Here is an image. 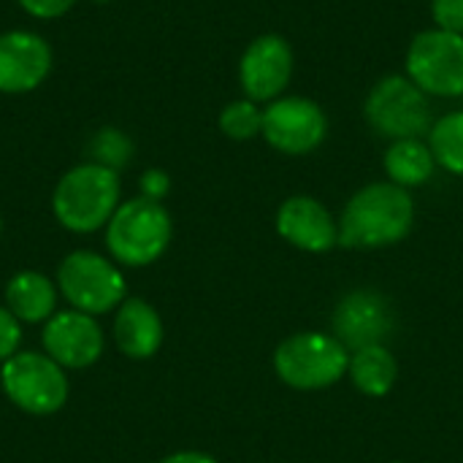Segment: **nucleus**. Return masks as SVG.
<instances>
[{
  "label": "nucleus",
  "mask_w": 463,
  "mask_h": 463,
  "mask_svg": "<svg viewBox=\"0 0 463 463\" xmlns=\"http://www.w3.org/2000/svg\"><path fill=\"white\" fill-rule=\"evenodd\" d=\"M407 76L426 95H463V35L439 27L415 35L407 52Z\"/></svg>",
  "instance_id": "nucleus-8"
},
{
  "label": "nucleus",
  "mask_w": 463,
  "mask_h": 463,
  "mask_svg": "<svg viewBox=\"0 0 463 463\" xmlns=\"http://www.w3.org/2000/svg\"><path fill=\"white\" fill-rule=\"evenodd\" d=\"M0 231H3V220H0Z\"/></svg>",
  "instance_id": "nucleus-28"
},
{
  "label": "nucleus",
  "mask_w": 463,
  "mask_h": 463,
  "mask_svg": "<svg viewBox=\"0 0 463 463\" xmlns=\"http://www.w3.org/2000/svg\"><path fill=\"white\" fill-rule=\"evenodd\" d=\"M431 14L439 30L463 35V0H431Z\"/></svg>",
  "instance_id": "nucleus-22"
},
{
  "label": "nucleus",
  "mask_w": 463,
  "mask_h": 463,
  "mask_svg": "<svg viewBox=\"0 0 463 463\" xmlns=\"http://www.w3.org/2000/svg\"><path fill=\"white\" fill-rule=\"evenodd\" d=\"M160 463H217V458L206 456V453H195V450H184V453H174Z\"/></svg>",
  "instance_id": "nucleus-26"
},
{
  "label": "nucleus",
  "mask_w": 463,
  "mask_h": 463,
  "mask_svg": "<svg viewBox=\"0 0 463 463\" xmlns=\"http://www.w3.org/2000/svg\"><path fill=\"white\" fill-rule=\"evenodd\" d=\"M220 130L233 141L255 138L258 133H263V111L250 98L233 100L220 111Z\"/></svg>",
  "instance_id": "nucleus-20"
},
{
  "label": "nucleus",
  "mask_w": 463,
  "mask_h": 463,
  "mask_svg": "<svg viewBox=\"0 0 463 463\" xmlns=\"http://www.w3.org/2000/svg\"><path fill=\"white\" fill-rule=\"evenodd\" d=\"M52 71V46L33 30L0 35V92L24 95L38 90Z\"/></svg>",
  "instance_id": "nucleus-12"
},
{
  "label": "nucleus",
  "mask_w": 463,
  "mask_h": 463,
  "mask_svg": "<svg viewBox=\"0 0 463 463\" xmlns=\"http://www.w3.org/2000/svg\"><path fill=\"white\" fill-rule=\"evenodd\" d=\"M43 350L62 369L92 366L103 355V331L92 315L68 309L54 312L43 326Z\"/></svg>",
  "instance_id": "nucleus-13"
},
{
  "label": "nucleus",
  "mask_w": 463,
  "mask_h": 463,
  "mask_svg": "<svg viewBox=\"0 0 463 463\" xmlns=\"http://www.w3.org/2000/svg\"><path fill=\"white\" fill-rule=\"evenodd\" d=\"M437 168L434 152L420 138H399L385 152V174L393 184L410 190L431 179Z\"/></svg>",
  "instance_id": "nucleus-18"
},
{
  "label": "nucleus",
  "mask_w": 463,
  "mask_h": 463,
  "mask_svg": "<svg viewBox=\"0 0 463 463\" xmlns=\"http://www.w3.org/2000/svg\"><path fill=\"white\" fill-rule=\"evenodd\" d=\"M364 111L369 125L393 141L420 138L431 128V106L426 92L410 76L399 73L374 84Z\"/></svg>",
  "instance_id": "nucleus-6"
},
{
  "label": "nucleus",
  "mask_w": 463,
  "mask_h": 463,
  "mask_svg": "<svg viewBox=\"0 0 463 463\" xmlns=\"http://www.w3.org/2000/svg\"><path fill=\"white\" fill-rule=\"evenodd\" d=\"M141 195L149 201H163L171 190V176L163 168H149L141 174Z\"/></svg>",
  "instance_id": "nucleus-25"
},
{
  "label": "nucleus",
  "mask_w": 463,
  "mask_h": 463,
  "mask_svg": "<svg viewBox=\"0 0 463 463\" xmlns=\"http://www.w3.org/2000/svg\"><path fill=\"white\" fill-rule=\"evenodd\" d=\"M114 339L122 355L133 361H146L163 345V320L152 304L141 298H125L117 309Z\"/></svg>",
  "instance_id": "nucleus-15"
},
{
  "label": "nucleus",
  "mask_w": 463,
  "mask_h": 463,
  "mask_svg": "<svg viewBox=\"0 0 463 463\" xmlns=\"http://www.w3.org/2000/svg\"><path fill=\"white\" fill-rule=\"evenodd\" d=\"M415 225L412 195L393 182L358 190L339 217V244L347 250H380L410 236Z\"/></svg>",
  "instance_id": "nucleus-1"
},
{
  "label": "nucleus",
  "mask_w": 463,
  "mask_h": 463,
  "mask_svg": "<svg viewBox=\"0 0 463 463\" xmlns=\"http://www.w3.org/2000/svg\"><path fill=\"white\" fill-rule=\"evenodd\" d=\"M5 304L19 323H41L54 315L57 288L38 271H19L5 288Z\"/></svg>",
  "instance_id": "nucleus-16"
},
{
  "label": "nucleus",
  "mask_w": 463,
  "mask_h": 463,
  "mask_svg": "<svg viewBox=\"0 0 463 463\" xmlns=\"http://www.w3.org/2000/svg\"><path fill=\"white\" fill-rule=\"evenodd\" d=\"M328 133L326 111L309 98H279L263 111V138L285 155L315 152Z\"/></svg>",
  "instance_id": "nucleus-9"
},
{
  "label": "nucleus",
  "mask_w": 463,
  "mask_h": 463,
  "mask_svg": "<svg viewBox=\"0 0 463 463\" xmlns=\"http://www.w3.org/2000/svg\"><path fill=\"white\" fill-rule=\"evenodd\" d=\"M19 8L35 19H60L73 8L76 0H16Z\"/></svg>",
  "instance_id": "nucleus-24"
},
{
  "label": "nucleus",
  "mask_w": 463,
  "mask_h": 463,
  "mask_svg": "<svg viewBox=\"0 0 463 463\" xmlns=\"http://www.w3.org/2000/svg\"><path fill=\"white\" fill-rule=\"evenodd\" d=\"M293 76V49L282 35H258L241 54L239 81L250 100H277Z\"/></svg>",
  "instance_id": "nucleus-10"
},
{
  "label": "nucleus",
  "mask_w": 463,
  "mask_h": 463,
  "mask_svg": "<svg viewBox=\"0 0 463 463\" xmlns=\"http://www.w3.org/2000/svg\"><path fill=\"white\" fill-rule=\"evenodd\" d=\"M429 146L437 165L463 176V111H450L431 128Z\"/></svg>",
  "instance_id": "nucleus-19"
},
{
  "label": "nucleus",
  "mask_w": 463,
  "mask_h": 463,
  "mask_svg": "<svg viewBox=\"0 0 463 463\" xmlns=\"http://www.w3.org/2000/svg\"><path fill=\"white\" fill-rule=\"evenodd\" d=\"M22 342V326L14 317V312L5 307H0V361H8L11 355H16Z\"/></svg>",
  "instance_id": "nucleus-23"
},
{
  "label": "nucleus",
  "mask_w": 463,
  "mask_h": 463,
  "mask_svg": "<svg viewBox=\"0 0 463 463\" xmlns=\"http://www.w3.org/2000/svg\"><path fill=\"white\" fill-rule=\"evenodd\" d=\"M277 233L288 244L312 255H323L339 244V222L320 201L309 195H293L279 206Z\"/></svg>",
  "instance_id": "nucleus-14"
},
{
  "label": "nucleus",
  "mask_w": 463,
  "mask_h": 463,
  "mask_svg": "<svg viewBox=\"0 0 463 463\" xmlns=\"http://www.w3.org/2000/svg\"><path fill=\"white\" fill-rule=\"evenodd\" d=\"M90 3H111V0H90Z\"/></svg>",
  "instance_id": "nucleus-27"
},
{
  "label": "nucleus",
  "mask_w": 463,
  "mask_h": 463,
  "mask_svg": "<svg viewBox=\"0 0 463 463\" xmlns=\"http://www.w3.org/2000/svg\"><path fill=\"white\" fill-rule=\"evenodd\" d=\"M119 190L122 184L117 171L98 163H81L57 182L52 193V212L65 231L95 233L114 217Z\"/></svg>",
  "instance_id": "nucleus-2"
},
{
  "label": "nucleus",
  "mask_w": 463,
  "mask_h": 463,
  "mask_svg": "<svg viewBox=\"0 0 463 463\" xmlns=\"http://www.w3.org/2000/svg\"><path fill=\"white\" fill-rule=\"evenodd\" d=\"M347 377L364 396L383 399L393 391L399 380V364L385 345L364 347V350L350 353Z\"/></svg>",
  "instance_id": "nucleus-17"
},
{
  "label": "nucleus",
  "mask_w": 463,
  "mask_h": 463,
  "mask_svg": "<svg viewBox=\"0 0 463 463\" xmlns=\"http://www.w3.org/2000/svg\"><path fill=\"white\" fill-rule=\"evenodd\" d=\"M90 163L106 165L119 174L133 157V141L119 128H100L90 141Z\"/></svg>",
  "instance_id": "nucleus-21"
},
{
  "label": "nucleus",
  "mask_w": 463,
  "mask_h": 463,
  "mask_svg": "<svg viewBox=\"0 0 463 463\" xmlns=\"http://www.w3.org/2000/svg\"><path fill=\"white\" fill-rule=\"evenodd\" d=\"M350 350L323 331H301L288 336L274 353L277 377L296 391H323L347 377Z\"/></svg>",
  "instance_id": "nucleus-4"
},
{
  "label": "nucleus",
  "mask_w": 463,
  "mask_h": 463,
  "mask_svg": "<svg viewBox=\"0 0 463 463\" xmlns=\"http://www.w3.org/2000/svg\"><path fill=\"white\" fill-rule=\"evenodd\" d=\"M171 236V214L160 201H149L144 195L119 203L106 225V247L111 258L136 269L155 263L168 250Z\"/></svg>",
  "instance_id": "nucleus-3"
},
{
  "label": "nucleus",
  "mask_w": 463,
  "mask_h": 463,
  "mask_svg": "<svg viewBox=\"0 0 463 463\" xmlns=\"http://www.w3.org/2000/svg\"><path fill=\"white\" fill-rule=\"evenodd\" d=\"M5 396L30 415H54L68 399V380L57 361L41 353H16L3 361Z\"/></svg>",
  "instance_id": "nucleus-7"
},
{
  "label": "nucleus",
  "mask_w": 463,
  "mask_h": 463,
  "mask_svg": "<svg viewBox=\"0 0 463 463\" xmlns=\"http://www.w3.org/2000/svg\"><path fill=\"white\" fill-rule=\"evenodd\" d=\"M57 290L76 312L95 317L117 309L125 301L128 285L111 260L90 250H76L57 269Z\"/></svg>",
  "instance_id": "nucleus-5"
},
{
  "label": "nucleus",
  "mask_w": 463,
  "mask_h": 463,
  "mask_svg": "<svg viewBox=\"0 0 463 463\" xmlns=\"http://www.w3.org/2000/svg\"><path fill=\"white\" fill-rule=\"evenodd\" d=\"M334 336L350 350L383 345L393 331V312L385 296L374 290L347 293L334 312Z\"/></svg>",
  "instance_id": "nucleus-11"
}]
</instances>
